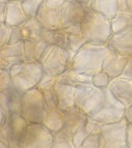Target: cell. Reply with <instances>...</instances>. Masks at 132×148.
Instances as JSON below:
<instances>
[{
  "label": "cell",
  "mask_w": 132,
  "mask_h": 148,
  "mask_svg": "<svg viewBox=\"0 0 132 148\" xmlns=\"http://www.w3.org/2000/svg\"><path fill=\"white\" fill-rule=\"evenodd\" d=\"M110 51L107 44L86 42L75 54L71 68L78 73L93 75L102 70L103 62Z\"/></svg>",
  "instance_id": "cell-1"
},
{
  "label": "cell",
  "mask_w": 132,
  "mask_h": 148,
  "mask_svg": "<svg viewBox=\"0 0 132 148\" xmlns=\"http://www.w3.org/2000/svg\"><path fill=\"white\" fill-rule=\"evenodd\" d=\"M81 30L87 42L96 44H107L113 33L111 20L90 8L81 22Z\"/></svg>",
  "instance_id": "cell-2"
},
{
  "label": "cell",
  "mask_w": 132,
  "mask_h": 148,
  "mask_svg": "<svg viewBox=\"0 0 132 148\" xmlns=\"http://www.w3.org/2000/svg\"><path fill=\"white\" fill-rule=\"evenodd\" d=\"M13 86L23 94L36 87L44 75L42 65L38 61H24L10 68Z\"/></svg>",
  "instance_id": "cell-3"
},
{
  "label": "cell",
  "mask_w": 132,
  "mask_h": 148,
  "mask_svg": "<svg viewBox=\"0 0 132 148\" xmlns=\"http://www.w3.org/2000/svg\"><path fill=\"white\" fill-rule=\"evenodd\" d=\"M105 88H99L92 82H84L75 86V106L92 116L102 108L105 103Z\"/></svg>",
  "instance_id": "cell-4"
},
{
  "label": "cell",
  "mask_w": 132,
  "mask_h": 148,
  "mask_svg": "<svg viewBox=\"0 0 132 148\" xmlns=\"http://www.w3.org/2000/svg\"><path fill=\"white\" fill-rule=\"evenodd\" d=\"M48 109L42 91L37 87L22 94L21 114L29 123H42Z\"/></svg>",
  "instance_id": "cell-5"
},
{
  "label": "cell",
  "mask_w": 132,
  "mask_h": 148,
  "mask_svg": "<svg viewBox=\"0 0 132 148\" xmlns=\"http://www.w3.org/2000/svg\"><path fill=\"white\" fill-rule=\"evenodd\" d=\"M29 122L21 113H13L0 125V140L9 148H20V142Z\"/></svg>",
  "instance_id": "cell-6"
},
{
  "label": "cell",
  "mask_w": 132,
  "mask_h": 148,
  "mask_svg": "<svg viewBox=\"0 0 132 148\" xmlns=\"http://www.w3.org/2000/svg\"><path fill=\"white\" fill-rule=\"evenodd\" d=\"M127 126L128 121L125 117L116 123L103 124L99 148H128Z\"/></svg>",
  "instance_id": "cell-7"
},
{
  "label": "cell",
  "mask_w": 132,
  "mask_h": 148,
  "mask_svg": "<svg viewBox=\"0 0 132 148\" xmlns=\"http://www.w3.org/2000/svg\"><path fill=\"white\" fill-rule=\"evenodd\" d=\"M52 140V132L42 123H29L20 148H51Z\"/></svg>",
  "instance_id": "cell-8"
},
{
  "label": "cell",
  "mask_w": 132,
  "mask_h": 148,
  "mask_svg": "<svg viewBox=\"0 0 132 148\" xmlns=\"http://www.w3.org/2000/svg\"><path fill=\"white\" fill-rule=\"evenodd\" d=\"M105 101L102 108L90 117L99 121L103 124H112L125 117L126 107L115 97L108 88H105Z\"/></svg>",
  "instance_id": "cell-9"
},
{
  "label": "cell",
  "mask_w": 132,
  "mask_h": 148,
  "mask_svg": "<svg viewBox=\"0 0 132 148\" xmlns=\"http://www.w3.org/2000/svg\"><path fill=\"white\" fill-rule=\"evenodd\" d=\"M64 2L65 0H45L36 16L40 24L52 30L60 29L61 11Z\"/></svg>",
  "instance_id": "cell-10"
},
{
  "label": "cell",
  "mask_w": 132,
  "mask_h": 148,
  "mask_svg": "<svg viewBox=\"0 0 132 148\" xmlns=\"http://www.w3.org/2000/svg\"><path fill=\"white\" fill-rule=\"evenodd\" d=\"M87 9V6L84 3H78L75 0H65L61 11L60 29L81 24Z\"/></svg>",
  "instance_id": "cell-11"
},
{
  "label": "cell",
  "mask_w": 132,
  "mask_h": 148,
  "mask_svg": "<svg viewBox=\"0 0 132 148\" xmlns=\"http://www.w3.org/2000/svg\"><path fill=\"white\" fill-rule=\"evenodd\" d=\"M26 60L24 40L14 45H5L0 47V69L10 70L15 64Z\"/></svg>",
  "instance_id": "cell-12"
},
{
  "label": "cell",
  "mask_w": 132,
  "mask_h": 148,
  "mask_svg": "<svg viewBox=\"0 0 132 148\" xmlns=\"http://www.w3.org/2000/svg\"><path fill=\"white\" fill-rule=\"evenodd\" d=\"M67 64L68 60L66 51L61 47L55 45L51 54L42 64V68L45 74L58 76L65 71L67 68Z\"/></svg>",
  "instance_id": "cell-13"
},
{
  "label": "cell",
  "mask_w": 132,
  "mask_h": 148,
  "mask_svg": "<svg viewBox=\"0 0 132 148\" xmlns=\"http://www.w3.org/2000/svg\"><path fill=\"white\" fill-rule=\"evenodd\" d=\"M23 25L29 30V39L37 41H43L48 45L57 44V30H52L44 27L40 24L36 18H28L27 21H25Z\"/></svg>",
  "instance_id": "cell-14"
},
{
  "label": "cell",
  "mask_w": 132,
  "mask_h": 148,
  "mask_svg": "<svg viewBox=\"0 0 132 148\" xmlns=\"http://www.w3.org/2000/svg\"><path fill=\"white\" fill-rule=\"evenodd\" d=\"M21 97L22 94L14 86L6 90L0 91V111L6 117L13 113L21 112Z\"/></svg>",
  "instance_id": "cell-15"
},
{
  "label": "cell",
  "mask_w": 132,
  "mask_h": 148,
  "mask_svg": "<svg viewBox=\"0 0 132 148\" xmlns=\"http://www.w3.org/2000/svg\"><path fill=\"white\" fill-rule=\"evenodd\" d=\"M111 51L123 56H132V27L116 33H112L107 42Z\"/></svg>",
  "instance_id": "cell-16"
},
{
  "label": "cell",
  "mask_w": 132,
  "mask_h": 148,
  "mask_svg": "<svg viewBox=\"0 0 132 148\" xmlns=\"http://www.w3.org/2000/svg\"><path fill=\"white\" fill-rule=\"evenodd\" d=\"M107 88L126 108L132 104L131 79H123L121 77L111 79Z\"/></svg>",
  "instance_id": "cell-17"
},
{
  "label": "cell",
  "mask_w": 132,
  "mask_h": 148,
  "mask_svg": "<svg viewBox=\"0 0 132 148\" xmlns=\"http://www.w3.org/2000/svg\"><path fill=\"white\" fill-rule=\"evenodd\" d=\"M129 57L130 56L120 55L111 50L103 62L102 71H105L111 79L120 77Z\"/></svg>",
  "instance_id": "cell-18"
},
{
  "label": "cell",
  "mask_w": 132,
  "mask_h": 148,
  "mask_svg": "<svg viewBox=\"0 0 132 148\" xmlns=\"http://www.w3.org/2000/svg\"><path fill=\"white\" fill-rule=\"evenodd\" d=\"M64 126L63 129L74 136L75 132L85 124L88 115L78 106H72L64 111Z\"/></svg>",
  "instance_id": "cell-19"
},
{
  "label": "cell",
  "mask_w": 132,
  "mask_h": 148,
  "mask_svg": "<svg viewBox=\"0 0 132 148\" xmlns=\"http://www.w3.org/2000/svg\"><path fill=\"white\" fill-rule=\"evenodd\" d=\"M28 16L25 12L22 3L20 1H9L6 4L5 24L9 26H15L23 24L28 20Z\"/></svg>",
  "instance_id": "cell-20"
},
{
  "label": "cell",
  "mask_w": 132,
  "mask_h": 148,
  "mask_svg": "<svg viewBox=\"0 0 132 148\" xmlns=\"http://www.w3.org/2000/svg\"><path fill=\"white\" fill-rule=\"evenodd\" d=\"M54 90L57 97L58 107L60 109L64 111L65 109L75 106V86L57 82Z\"/></svg>",
  "instance_id": "cell-21"
},
{
  "label": "cell",
  "mask_w": 132,
  "mask_h": 148,
  "mask_svg": "<svg viewBox=\"0 0 132 148\" xmlns=\"http://www.w3.org/2000/svg\"><path fill=\"white\" fill-rule=\"evenodd\" d=\"M87 7L101 14L110 20L116 17L119 10L118 0H90Z\"/></svg>",
  "instance_id": "cell-22"
},
{
  "label": "cell",
  "mask_w": 132,
  "mask_h": 148,
  "mask_svg": "<svg viewBox=\"0 0 132 148\" xmlns=\"http://www.w3.org/2000/svg\"><path fill=\"white\" fill-rule=\"evenodd\" d=\"M67 36V42L70 51L76 54L79 49L87 42L82 36L81 30V24L75 25L66 29H61Z\"/></svg>",
  "instance_id": "cell-23"
},
{
  "label": "cell",
  "mask_w": 132,
  "mask_h": 148,
  "mask_svg": "<svg viewBox=\"0 0 132 148\" xmlns=\"http://www.w3.org/2000/svg\"><path fill=\"white\" fill-rule=\"evenodd\" d=\"M42 124L51 131L56 132L60 131L64 126V112L59 107L48 109Z\"/></svg>",
  "instance_id": "cell-24"
},
{
  "label": "cell",
  "mask_w": 132,
  "mask_h": 148,
  "mask_svg": "<svg viewBox=\"0 0 132 148\" xmlns=\"http://www.w3.org/2000/svg\"><path fill=\"white\" fill-rule=\"evenodd\" d=\"M57 82L63 84L76 86L84 82H92V75L78 73L72 68H66L65 71L57 76Z\"/></svg>",
  "instance_id": "cell-25"
},
{
  "label": "cell",
  "mask_w": 132,
  "mask_h": 148,
  "mask_svg": "<svg viewBox=\"0 0 132 148\" xmlns=\"http://www.w3.org/2000/svg\"><path fill=\"white\" fill-rule=\"evenodd\" d=\"M48 44L34 40H24L25 53L26 61H38L46 49Z\"/></svg>",
  "instance_id": "cell-26"
},
{
  "label": "cell",
  "mask_w": 132,
  "mask_h": 148,
  "mask_svg": "<svg viewBox=\"0 0 132 148\" xmlns=\"http://www.w3.org/2000/svg\"><path fill=\"white\" fill-rule=\"evenodd\" d=\"M53 140L51 148H75L73 143V135L62 128L56 132H52Z\"/></svg>",
  "instance_id": "cell-27"
},
{
  "label": "cell",
  "mask_w": 132,
  "mask_h": 148,
  "mask_svg": "<svg viewBox=\"0 0 132 148\" xmlns=\"http://www.w3.org/2000/svg\"><path fill=\"white\" fill-rule=\"evenodd\" d=\"M132 18L131 13H118L115 18L111 20L112 33H116L130 27Z\"/></svg>",
  "instance_id": "cell-28"
},
{
  "label": "cell",
  "mask_w": 132,
  "mask_h": 148,
  "mask_svg": "<svg viewBox=\"0 0 132 148\" xmlns=\"http://www.w3.org/2000/svg\"><path fill=\"white\" fill-rule=\"evenodd\" d=\"M45 0H25L22 2V6L28 18H36L40 6Z\"/></svg>",
  "instance_id": "cell-29"
},
{
  "label": "cell",
  "mask_w": 132,
  "mask_h": 148,
  "mask_svg": "<svg viewBox=\"0 0 132 148\" xmlns=\"http://www.w3.org/2000/svg\"><path fill=\"white\" fill-rule=\"evenodd\" d=\"M57 82V76H53L44 73L42 78L36 86V87L41 91L54 90L55 86Z\"/></svg>",
  "instance_id": "cell-30"
},
{
  "label": "cell",
  "mask_w": 132,
  "mask_h": 148,
  "mask_svg": "<svg viewBox=\"0 0 132 148\" xmlns=\"http://www.w3.org/2000/svg\"><path fill=\"white\" fill-rule=\"evenodd\" d=\"M110 77L102 70L97 71L92 75V83L99 88H107L108 83L110 82Z\"/></svg>",
  "instance_id": "cell-31"
},
{
  "label": "cell",
  "mask_w": 132,
  "mask_h": 148,
  "mask_svg": "<svg viewBox=\"0 0 132 148\" xmlns=\"http://www.w3.org/2000/svg\"><path fill=\"white\" fill-rule=\"evenodd\" d=\"M13 86L10 71L8 69H0V91L6 90Z\"/></svg>",
  "instance_id": "cell-32"
},
{
  "label": "cell",
  "mask_w": 132,
  "mask_h": 148,
  "mask_svg": "<svg viewBox=\"0 0 132 148\" xmlns=\"http://www.w3.org/2000/svg\"><path fill=\"white\" fill-rule=\"evenodd\" d=\"M90 134L88 132L85 127V124H82L81 127L78 128V130L75 132V133L73 136V143L75 145V148H81V146L82 143L85 140V139L89 136Z\"/></svg>",
  "instance_id": "cell-33"
},
{
  "label": "cell",
  "mask_w": 132,
  "mask_h": 148,
  "mask_svg": "<svg viewBox=\"0 0 132 148\" xmlns=\"http://www.w3.org/2000/svg\"><path fill=\"white\" fill-rule=\"evenodd\" d=\"M103 124L93 118L88 116L85 122V127L89 134H101Z\"/></svg>",
  "instance_id": "cell-34"
},
{
  "label": "cell",
  "mask_w": 132,
  "mask_h": 148,
  "mask_svg": "<svg viewBox=\"0 0 132 148\" xmlns=\"http://www.w3.org/2000/svg\"><path fill=\"white\" fill-rule=\"evenodd\" d=\"M12 27L5 23L0 24V47L9 44L11 37Z\"/></svg>",
  "instance_id": "cell-35"
},
{
  "label": "cell",
  "mask_w": 132,
  "mask_h": 148,
  "mask_svg": "<svg viewBox=\"0 0 132 148\" xmlns=\"http://www.w3.org/2000/svg\"><path fill=\"white\" fill-rule=\"evenodd\" d=\"M101 134H90L85 139L81 148H99Z\"/></svg>",
  "instance_id": "cell-36"
},
{
  "label": "cell",
  "mask_w": 132,
  "mask_h": 148,
  "mask_svg": "<svg viewBox=\"0 0 132 148\" xmlns=\"http://www.w3.org/2000/svg\"><path fill=\"white\" fill-rule=\"evenodd\" d=\"M43 94L44 97V100L47 104L48 109H54L58 107V101L56 97V94L54 90H43Z\"/></svg>",
  "instance_id": "cell-37"
},
{
  "label": "cell",
  "mask_w": 132,
  "mask_h": 148,
  "mask_svg": "<svg viewBox=\"0 0 132 148\" xmlns=\"http://www.w3.org/2000/svg\"><path fill=\"white\" fill-rule=\"evenodd\" d=\"M23 40H25V37L21 25L12 26V33H11V37H10L9 42L10 45L17 44V43L21 42Z\"/></svg>",
  "instance_id": "cell-38"
},
{
  "label": "cell",
  "mask_w": 132,
  "mask_h": 148,
  "mask_svg": "<svg viewBox=\"0 0 132 148\" xmlns=\"http://www.w3.org/2000/svg\"><path fill=\"white\" fill-rule=\"evenodd\" d=\"M120 77L123 78V79H131L132 80V56H130L129 59H128L126 66L124 67L123 72L120 75Z\"/></svg>",
  "instance_id": "cell-39"
},
{
  "label": "cell",
  "mask_w": 132,
  "mask_h": 148,
  "mask_svg": "<svg viewBox=\"0 0 132 148\" xmlns=\"http://www.w3.org/2000/svg\"><path fill=\"white\" fill-rule=\"evenodd\" d=\"M55 45H47L46 49H44V52H43V54L41 55V56H40V60H38V62H39L40 64H41V65L44 64V62L46 60V59L49 56V55L51 54V51H52V49H53Z\"/></svg>",
  "instance_id": "cell-40"
},
{
  "label": "cell",
  "mask_w": 132,
  "mask_h": 148,
  "mask_svg": "<svg viewBox=\"0 0 132 148\" xmlns=\"http://www.w3.org/2000/svg\"><path fill=\"white\" fill-rule=\"evenodd\" d=\"M118 13H131L128 8L127 0H118Z\"/></svg>",
  "instance_id": "cell-41"
},
{
  "label": "cell",
  "mask_w": 132,
  "mask_h": 148,
  "mask_svg": "<svg viewBox=\"0 0 132 148\" xmlns=\"http://www.w3.org/2000/svg\"><path fill=\"white\" fill-rule=\"evenodd\" d=\"M127 143L128 148H132V123H128L127 132Z\"/></svg>",
  "instance_id": "cell-42"
},
{
  "label": "cell",
  "mask_w": 132,
  "mask_h": 148,
  "mask_svg": "<svg viewBox=\"0 0 132 148\" xmlns=\"http://www.w3.org/2000/svg\"><path fill=\"white\" fill-rule=\"evenodd\" d=\"M6 4L7 3H0V24H3L5 22Z\"/></svg>",
  "instance_id": "cell-43"
},
{
  "label": "cell",
  "mask_w": 132,
  "mask_h": 148,
  "mask_svg": "<svg viewBox=\"0 0 132 148\" xmlns=\"http://www.w3.org/2000/svg\"><path fill=\"white\" fill-rule=\"evenodd\" d=\"M125 118L127 120L128 123H132V104L126 109Z\"/></svg>",
  "instance_id": "cell-44"
},
{
  "label": "cell",
  "mask_w": 132,
  "mask_h": 148,
  "mask_svg": "<svg viewBox=\"0 0 132 148\" xmlns=\"http://www.w3.org/2000/svg\"><path fill=\"white\" fill-rule=\"evenodd\" d=\"M127 5H128V8L132 13V0H127Z\"/></svg>",
  "instance_id": "cell-45"
},
{
  "label": "cell",
  "mask_w": 132,
  "mask_h": 148,
  "mask_svg": "<svg viewBox=\"0 0 132 148\" xmlns=\"http://www.w3.org/2000/svg\"><path fill=\"white\" fill-rule=\"evenodd\" d=\"M75 1H76V2H78V3H84V4H85V5L87 6V4L89 3V2H90V0H75Z\"/></svg>",
  "instance_id": "cell-46"
},
{
  "label": "cell",
  "mask_w": 132,
  "mask_h": 148,
  "mask_svg": "<svg viewBox=\"0 0 132 148\" xmlns=\"http://www.w3.org/2000/svg\"><path fill=\"white\" fill-rule=\"evenodd\" d=\"M0 148H9V147H8V146L6 145L5 143L0 140Z\"/></svg>",
  "instance_id": "cell-47"
},
{
  "label": "cell",
  "mask_w": 132,
  "mask_h": 148,
  "mask_svg": "<svg viewBox=\"0 0 132 148\" xmlns=\"http://www.w3.org/2000/svg\"><path fill=\"white\" fill-rule=\"evenodd\" d=\"M10 0H0V3H7Z\"/></svg>",
  "instance_id": "cell-48"
},
{
  "label": "cell",
  "mask_w": 132,
  "mask_h": 148,
  "mask_svg": "<svg viewBox=\"0 0 132 148\" xmlns=\"http://www.w3.org/2000/svg\"><path fill=\"white\" fill-rule=\"evenodd\" d=\"M10 1H20V2H23V1H25V0H10Z\"/></svg>",
  "instance_id": "cell-49"
},
{
  "label": "cell",
  "mask_w": 132,
  "mask_h": 148,
  "mask_svg": "<svg viewBox=\"0 0 132 148\" xmlns=\"http://www.w3.org/2000/svg\"><path fill=\"white\" fill-rule=\"evenodd\" d=\"M130 26H131L132 27V18H131V23H130Z\"/></svg>",
  "instance_id": "cell-50"
}]
</instances>
